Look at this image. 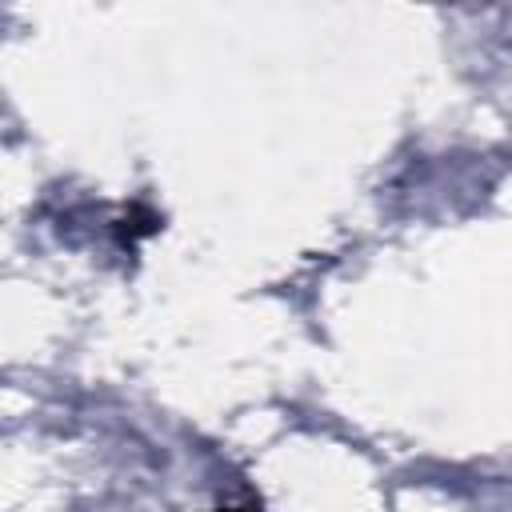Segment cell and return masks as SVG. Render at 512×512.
Returning <instances> with one entry per match:
<instances>
[{
	"mask_svg": "<svg viewBox=\"0 0 512 512\" xmlns=\"http://www.w3.org/2000/svg\"><path fill=\"white\" fill-rule=\"evenodd\" d=\"M160 232V216L148 208V204H132L128 216L120 220V236L132 244V240H144V236H156Z\"/></svg>",
	"mask_w": 512,
	"mask_h": 512,
	"instance_id": "6da1fadb",
	"label": "cell"
},
{
	"mask_svg": "<svg viewBox=\"0 0 512 512\" xmlns=\"http://www.w3.org/2000/svg\"><path fill=\"white\" fill-rule=\"evenodd\" d=\"M216 512H260V508H216Z\"/></svg>",
	"mask_w": 512,
	"mask_h": 512,
	"instance_id": "7a4b0ae2",
	"label": "cell"
}]
</instances>
